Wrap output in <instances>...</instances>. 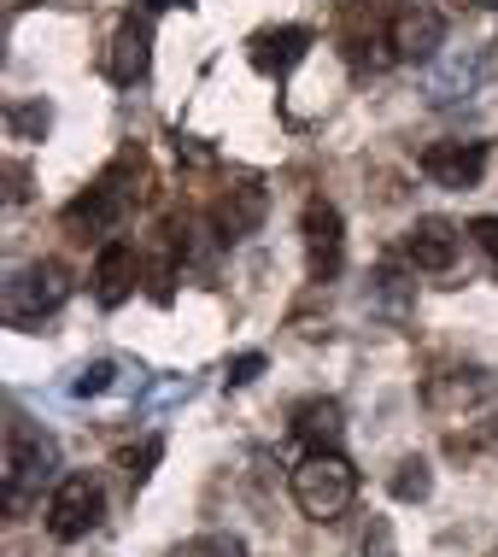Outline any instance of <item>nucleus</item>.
<instances>
[{
	"label": "nucleus",
	"mask_w": 498,
	"mask_h": 557,
	"mask_svg": "<svg viewBox=\"0 0 498 557\" xmlns=\"http://www.w3.org/2000/svg\"><path fill=\"white\" fill-rule=\"evenodd\" d=\"M135 176H141V147L117 153V159L95 176V183H88V194H77V200L65 206V235L88 240V235L117 230V223H124V212H129V200H135V194H129Z\"/></svg>",
	"instance_id": "nucleus-1"
},
{
	"label": "nucleus",
	"mask_w": 498,
	"mask_h": 557,
	"mask_svg": "<svg viewBox=\"0 0 498 557\" xmlns=\"http://www.w3.org/2000/svg\"><path fill=\"white\" fill-rule=\"evenodd\" d=\"M352 499H358V470L340 451H306L294 463V505L311 522H340L352 510Z\"/></svg>",
	"instance_id": "nucleus-2"
},
{
	"label": "nucleus",
	"mask_w": 498,
	"mask_h": 557,
	"mask_svg": "<svg viewBox=\"0 0 498 557\" xmlns=\"http://www.w3.org/2000/svg\"><path fill=\"white\" fill-rule=\"evenodd\" d=\"M71 299V270L59 264V259H36L29 270H18L12 276V288H7V318L12 323H41V318H53L59 306Z\"/></svg>",
	"instance_id": "nucleus-3"
},
{
	"label": "nucleus",
	"mask_w": 498,
	"mask_h": 557,
	"mask_svg": "<svg viewBox=\"0 0 498 557\" xmlns=\"http://www.w3.org/2000/svg\"><path fill=\"white\" fill-rule=\"evenodd\" d=\"M299 240H306L311 282H335L340 264H346V223H340V212H335V200L311 194L306 212H299Z\"/></svg>",
	"instance_id": "nucleus-4"
},
{
	"label": "nucleus",
	"mask_w": 498,
	"mask_h": 557,
	"mask_svg": "<svg viewBox=\"0 0 498 557\" xmlns=\"http://www.w3.org/2000/svg\"><path fill=\"white\" fill-rule=\"evenodd\" d=\"M100 517H105V493H100L95 475H65V481L53 487V499H48V534H53V540H83V534H95Z\"/></svg>",
	"instance_id": "nucleus-5"
},
{
	"label": "nucleus",
	"mask_w": 498,
	"mask_h": 557,
	"mask_svg": "<svg viewBox=\"0 0 498 557\" xmlns=\"http://www.w3.org/2000/svg\"><path fill=\"white\" fill-rule=\"evenodd\" d=\"M53 470V441L48 434H29L24 423L7 429V510L24 505V493L36 487V481H48Z\"/></svg>",
	"instance_id": "nucleus-6"
},
{
	"label": "nucleus",
	"mask_w": 498,
	"mask_h": 557,
	"mask_svg": "<svg viewBox=\"0 0 498 557\" xmlns=\"http://www.w3.org/2000/svg\"><path fill=\"white\" fill-rule=\"evenodd\" d=\"M270 212V194L259 176H240L235 188H223L217 200H211V230H217V240H247L259 235V223Z\"/></svg>",
	"instance_id": "nucleus-7"
},
{
	"label": "nucleus",
	"mask_w": 498,
	"mask_h": 557,
	"mask_svg": "<svg viewBox=\"0 0 498 557\" xmlns=\"http://www.w3.org/2000/svg\"><path fill=\"white\" fill-rule=\"evenodd\" d=\"M422 176H428L434 188H475L481 176H487V141H434L428 153L416 159Z\"/></svg>",
	"instance_id": "nucleus-8"
},
{
	"label": "nucleus",
	"mask_w": 498,
	"mask_h": 557,
	"mask_svg": "<svg viewBox=\"0 0 498 557\" xmlns=\"http://www.w3.org/2000/svg\"><path fill=\"white\" fill-rule=\"evenodd\" d=\"M458 247H463V230L451 218H416L411 230H404V264L428 270V276H440V270L458 264Z\"/></svg>",
	"instance_id": "nucleus-9"
},
{
	"label": "nucleus",
	"mask_w": 498,
	"mask_h": 557,
	"mask_svg": "<svg viewBox=\"0 0 498 557\" xmlns=\"http://www.w3.org/2000/svg\"><path fill=\"white\" fill-rule=\"evenodd\" d=\"M311 29L306 24H270V29H259V36L247 41V59H252V71H264V77H288V71L299 65V59L311 53Z\"/></svg>",
	"instance_id": "nucleus-10"
},
{
	"label": "nucleus",
	"mask_w": 498,
	"mask_h": 557,
	"mask_svg": "<svg viewBox=\"0 0 498 557\" xmlns=\"http://www.w3.org/2000/svg\"><path fill=\"white\" fill-rule=\"evenodd\" d=\"M135 282H141L135 240H100V252H95V299L100 306H124L135 294Z\"/></svg>",
	"instance_id": "nucleus-11"
},
{
	"label": "nucleus",
	"mask_w": 498,
	"mask_h": 557,
	"mask_svg": "<svg viewBox=\"0 0 498 557\" xmlns=\"http://www.w3.org/2000/svg\"><path fill=\"white\" fill-rule=\"evenodd\" d=\"M147 65H153V24L147 18H129L117 24V36H112V59H105V77H112L117 88H135L147 77Z\"/></svg>",
	"instance_id": "nucleus-12"
},
{
	"label": "nucleus",
	"mask_w": 498,
	"mask_h": 557,
	"mask_svg": "<svg viewBox=\"0 0 498 557\" xmlns=\"http://www.w3.org/2000/svg\"><path fill=\"white\" fill-rule=\"evenodd\" d=\"M387 36H394L399 59H434V48L446 41V18L434 7H404V12H394Z\"/></svg>",
	"instance_id": "nucleus-13"
},
{
	"label": "nucleus",
	"mask_w": 498,
	"mask_h": 557,
	"mask_svg": "<svg viewBox=\"0 0 498 557\" xmlns=\"http://www.w3.org/2000/svg\"><path fill=\"white\" fill-rule=\"evenodd\" d=\"M288 423L311 451H335L340 434H346V411H340V399H299Z\"/></svg>",
	"instance_id": "nucleus-14"
},
{
	"label": "nucleus",
	"mask_w": 498,
	"mask_h": 557,
	"mask_svg": "<svg viewBox=\"0 0 498 557\" xmlns=\"http://www.w3.org/2000/svg\"><path fill=\"white\" fill-rule=\"evenodd\" d=\"M48 129H53V107H48V100H18V107H7V135H12V141H41Z\"/></svg>",
	"instance_id": "nucleus-15"
},
{
	"label": "nucleus",
	"mask_w": 498,
	"mask_h": 557,
	"mask_svg": "<svg viewBox=\"0 0 498 557\" xmlns=\"http://www.w3.org/2000/svg\"><path fill=\"white\" fill-rule=\"evenodd\" d=\"M387 487H394V499H404V505H422L434 493V470H428V458H404L399 470H394V481H387Z\"/></svg>",
	"instance_id": "nucleus-16"
},
{
	"label": "nucleus",
	"mask_w": 498,
	"mask_h": 557,
	"mask_svg": "<svg viewBox=\"0 0 498 557\" xmlns=\"http://www.w3.org/2000/svg\"><path fill=\"white\" fill-rule=\"evenodd\" d=\"M159 458H164V441H141V446H129V451H117V470H124L135 487H141V481L153 475Z\"/></svg>",
	"instance_id": "nucleus-17"
},
{
	"label": "nucleus",
	"mask_w": 498,
	"mask_h": 557,
	"mask_svg": "<svg viewBox=\"0 0 498 557\" xmlns=\"http://www.w3.org/2000/svg\"><path fill=\"white\" fill-rule=\"evenodd\" d=\"M171 557H247V546L235 534H200V540H183Z\"/></svg>",
	"instance_id": "nucleus-18"
},
{
	"label": "nucleus",
	"mask_w": 498,
	"mask_h": 557,
	"mask_svg": "<svg viewBox=\"0 0 498 557\" xmlns=\"http://www.w3.org/2000/svg\"><path fill=\"white\" fill-rule=\"evenodd\" d=\"M105 387H112V364H105V358H95V364H88L77 382H71V394L88 399V394H105Z\"/></svg>",
	"instance_id": "nucleus-19"
},
{
	"label": "nucleus",
	"mask_w": 498,
	"mask_h": 557,
	"mask_svg": "<svg viewBox=\"0 0 498 557\" xmlns=\"http://www.w3.org/2000/svg\"><path fill=\"white\" fill-rule=\"evenodd\" d=\"M259 375H264V352H240V358H229V375H223V382L247 387V382H259Z\"/></svg>",
	"instance_id": "nucleus-20"
},
{
	"label": "nucleus",
	"mask_w": 498,
	"mask_h": 557,
	"mask_svg": "<svg viewBox=\"0 0 498 557\" xmlns=\"http://www.w3.org/2000/svg\"><path fill=\"white\" fill-rule=\"evenodd\" d=\"M470 240H475V247H481V252H487V259L498 264V212L475 218V223H470Z\"/></svg>",
	"instance_id": "nucleus-21"
},
{
	"label": "nucleus",
	"mask_w": 498,
	"mask_h": 557,
	"mask_svg": "<svg viewBox=\"0 0 498 557\" xmlns=\"http://www.w3.org/2000/svg\"><path fill=\"white\" fill-rule=\"evenodd\" d=\"M7 200H12V206H24V200H29V164H24V159H12V164H7Z\"/></svg>",
	"instance_id": "nucleus-22"
},
{
	"label": "nucleus",
	"mask_w": 498,
	"mask_h": 557,
	"mask_svg": "<svg viewBox=\"0 0 498 557\" xmlns=\"http://www.w3.org/2000/svg\"><path fill=\"white\" fill-rule=\"evenodd\" d=\"M364 557H394V534H387V522L375 517L370 534H364Z\"/></svg>",
	"instance_id": "nucleus-23"
},
{
	"label": "nucleus",
	"mask_w": 498,
	"mask_h": 557,
	"mask_svg": "<svg viewBox=\"0 0 498 557\" xmlns=\"http://www.w3.org/2000/svg\"><path fill=\"white\" fill-rule=\"evenodd\" d=\"M176 159H188V164H211L217 153H211V147H200L194 135H176Z\"/></svg>",
	"instance_id": "nucleus-24"
},
{
	"label": "nucleus",
	"mask_w": 498,
	"mask_h": 557,
	"mask_svg": "<svg viewBox=\"0 0 498 557\" xmlns=\"http://www.w3.org/2000/svg\"><path fill=\"white\" fill-rule=\"evenodd\" d=\"M153 12H171V7H194V0H147Z\"/></svg>",
	"instance_id": "nucleus-25"
},
{
	"label": "nucleus",
	"mask_w": 498,
	"mask_h": 557,
	"mask_svg": "<svg viewBox=\"0 0 498 557\" xmlns=\"http://www.w3.org/2000/svg\"><path fill=\"white\" fill-rule=\"evenodd\" d=\"M481 7H487V12H498V0H481Z\"/></svg>",
	"instance_id": "nucleus-26"
}]
</instances>
